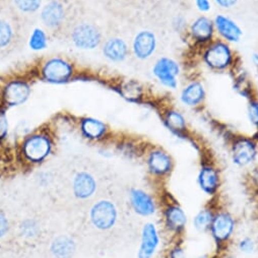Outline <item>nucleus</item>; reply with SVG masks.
<instances>
[{
  "mask_svg": "<svg viewBox=\"0 0 258 258\" xmlns=\"http://www.w3.org/2000/svg\"><path fill=\"white\" fill-rule=\"evenodd\" d=\"M81 129L84 136L90 140H101L105 138L108 132L107 125L94 118H86L82 121Z\"/></svg>",
  "mask_w": 258,
  "mask_h": 258,
  "instance_id": "obj_26",
  "label": "nucleus"
},
{
  "mask_svg": "<svg viewBox=\"0 0 258 258\" xmlns=\"http://www.w3.org/2000/svg\"><path fill=\"white\" fill-rule=\"evenodd\" d=\"M153 74L163 86L173 90L177 88V77L180 74V68L175 60L168 57L160 58L155 63Z\"/></svg>",
  "mask_w": 258,
  "mask_h": 258,
  "instance_id": "obj_11",
  "label": "nucleus"
},
{
  "mask_svg": "<svg viewBox=\"0 0 258 258\" xmlns=\"http://www.w3.org/2000/svg\"><path fill=\"white\" fill-rule=\"evenodd\" d=\"M141 2H145V0H141Z\"/></svg>",
  "mask_w": 258,
  "mask_h": 258,
  "instance_id": "obj_38",
  "label": "nucleus"
},
{
  "mask_svg": "<svg viewBox=\"0 0 258 258\" xmlns=\"http://www.w3.org/2000/svg\"><path fill=\"white\" fill-rule=\"evenodd\" d=\"M8 118L5 111L0 110V140H3L8 134Z\"/></svg>",
  "mask_w": 258,
  "mask_h": 258,
  "instance_id": "obj_31",
  "label": "nucleus"
},
{
  "mask_svg": "<svg viewBox=\"0 0 258 258\" xmlns=\"http://www.w3.org/2000/svg\"><path fill=\"white\" fill-rule=\"evenodd\" d=\"M197 8L202 13H208L211 11L210 0H195Z\"/></svg>",
  "mask_w": 258,
  "mask_h": 258,
  "instance_id": "obj_34",
  "label": "nucleus"
},
{
  "mask_svg": "<svg viewBox=\"0 0 258 258\" xmlns=\"http://www.w3.org/2000/svg\"><path fill=\"white\" fill-rule=\"evenodd\" d=\"M117 218V209L110 201H100L91 211V221L99 230H110L116 224Z\"/></svg>",
  "mask_w": 258,
  "mask_h": 258,
  "instance_id": "obj_10",
  "label": "nucleus"
},
{
  "mask_svg": "<svg viewBox=\"0 0 258 258\" xmlns=\"http://www.w3.org/2000/svg\"><path fill=\"white\" fill-rule=\"evenodd\" d=\"M30 93V86L26 82L11 81L4 89L3 98L8 106H18L27 101Z\"/></svg>",
  "mask_w": 258,
  "mask_h": 258,
  "instance_id": "obj_19",
  "label": "nucleus"
},
{
  "mask_svg": "<svg viewBox=\"0 0 258 258\" xmlns=\"http://www.w3.org/2000/svg\"><path fill=\"white\" fill-rule=\"evenodd\" d=\"M187 215L185 211L176 203H170L164 211V223L166 229L172 234L181 235L187 226Z\"/></svg>",
  "mask_w": 258,
  "mask_h": 258,
  "instance_id": "obj_15",
  "label": "nucleus"
},
{
  "mask_svg": "<svg viewBox=\"0 0 258 258\" xmlns=\"http://www.w3.org/2000/svg\"><path fill=\"white\" fill-rule=\"evenodd\" d=\"M205 98L206 90L203 84L200 82H192L183 89L180 100L185 106L197 107L205 101Z\"/></svg>",
  "mask_w": 258,
  "mask_h": 258,
  "instance_id": "obj_23",
  "label": "nucleus"
},
{
  "mask_svg": "<svg viewBox=\"0 0 258 258\" xmlns=\"http://www.w3.org/2000/svg\"><path fill=\"white\" fill-rule=\"evenodd\" d=\"M198 183L201 190L209 197H215L221 186L219 170L211 164H205L200 169Z\"/></svg>",
  "mask_w": 258,
  "mask_h": 258,
  "instance_id": "obj_16",
  "label": "nucleus"
},
{
  "mask_svg": "<svg viewBox=\"0 0 258 258\" xmlns=\"http://www.w3.org/2000/svg\"><path fill=\"white\" fill-rule=\"evenodd\" d=\"M26 26L8 7L0 9V59L11 56L22 47Z\"/></svg>",
  "mask_w": 258,
  "mask_h": 258,
  "instance_id": "obj_2",
  "label": "nucleus"
},
{
  "mask_svg": "<svg viewBox=\"0 0 258 258\" xmlns=\"http://www.w3.org/2000/svg\"><path fill=\"white\" fill-rule=\"evenodd\" d=\"M215 30L227 42H239L243 36L241 28L230 18L224 15H218L214 21Z\"/></svg>",
  "mask_w": 258,
  "mask_h": 258,
  "instance_id": "obj_20",
  "label": "nucleus"
},
{
  "mask_svg": "<svg viewBox=\"0 0 258 258\" xmlns=\"http://www.w3.org/2000/svg\"><path fill=\"white\" fill-rule=\"evenodd\" d=\"M215 33L214 22L208 17H200L190 26L192 39L198 43H208L212 41Z\"/></svg>",
  "mask_w": 258,
  "mask_h": 258,
  "instance_id": "obj_21",
  "label": "nucleus"
},
{
  "mask_svg": "<svg viewBox=\"0 0 258 258\" xmlns=\"http://www.w3.org/2000/svg\"><path fill=\"white\" fill-rule=\"evenodd\" d=\"M164 124L178 138H186L187 123L184 116L177 110L170 109L164 114Z\"/></svg>",
  "mask_w": 258,
  "mask_h": 258,
  "instance_id": "obj_24",
  "label": "nucleus"
},
{
  "mask_svg": "<svg viewBox=\"0 0 258 258\" xmlns=\"http://www.w3.org/2000/svg\"><path fill=\"white\" fill-rule=\"evenodd\" d=\"M248 118L249 121L258 128V101L250 100L248 104Z\"/></svg>",
  "mask_w": 258,
  "mask_h": 258,
  "instance_id": "obj_30",
  "label": "nucleus"
},
{
  "mask_svg": "<svg viewBox=\"0 0 258 258\" xmlns=\"http://www.w3.org/2000/svg\"><path fill=\"white\" fill-rule=\"evenodd\" d=\"M215 2L222 9H232L238 4L239 0H215Z\"/></svg>",
  "mask_w": 258,
  "mask_h": 258,
  "instance_id": "obj_35",
  "label": "nucleus"
},
{
  "mask_svg": "<svg viewBox=\"0 0 258 258\" xmlns=\"http://www.w3.org/2000/svg\"><path fill=\"white\" fill-rule=\"evenodd\" d=\"M21 232H22L23 236H25L27 238H33L38 234L39 228H38V225L36 224V222L28 220L22 224Z\"/></svg>",
  "mask_w": 258,
  "mask_h": 258,
  "instance_id": "obj_28",
  "label": "nucleus"
},
{
  "mask_svg": "<svg viewBox=\"0 0 258 258\" xmlns=\"http://www.w3.org/2000/svg\"><path fill=\"white\" fill-rule=\"evenodd\" d=\"M158 47V39L156 34L149 29L140 30L134 36L129 48L131 55L138 61H146L150 59L156 52Z\"/></svg>",
  "mask_w": 258,
  "mask_h": 258,
  "instance_id": "obj_6",
  "label": "nucleus"
},
{
  "mask_svg": "<svg viewBox=\"0 0 258 258\" xmlns=\"http://www.w3.org/2000/svg\"><path fill=\"white\" fill-rule=\"evenodd\" d=\"M236 229V220L227 211L216 212L210 227L211 235L218 246H223L229 242Z\"/></svg>",
  "mask_w": 258,
  "mask_h": 258,
  "instance_id": "obj_7",
  "label": "nucleus"
},
{
  "mask_svg": "<svg viewBox=\"0 0 258 258\" xmlns=\"http://www.w3.org/2000/svg\"><path fill=\"white\" fill-rule=\"evenodd\" d=\"M9 231V221L4 214L0 213V238L4 237Z\"/></svg>",
  "mask_w": 258,
  "mask_h": 258,
  "instance_id": "obj_33",
  "label": "nucleus"
},
{
  "mask_svg": "<svg viewBox=\"0 0 258 258\" xmlns=\"http://www.w3.org/2000/svg\"><path fill=\"white\" fill-rule=\"evenodd\" d=\"M100 48L105 58L116 63L123 62L131 55L129 44L118 35H104Z\"/></svg>",
  "mask_w": 258,
  "mask_h": 258,
  "instance_id": "obj_9",
  "label": "nucleus"
},
{
  "mask_svg": "<svg viewBox=\"0 0 258 258\" xmlns=\"http://www.w3.org/2000/svg\"><path fill=\"white\" fill-rule=\"evenodd\" d=\"M43 0H7L8 9L25 25L33 23L40 15Z\"/></svg>",
  "mask_w": 258,
  "mask_h": 258,
  "instance_id": "obj_12",
  "label": "nucleus"
},
{
  "mask_svg": "<svg viewBox=\"0 0 258 258\" xmlns=\"http://www.w3.org/2000/svg\"><path fill=\"white\" fill-rule=\"evenodd\" d=\"M233 52L231 47L223 41L212 43L204 53V61L207 66L218 72L227 70L233 62Z\"/></svg>",
  "mask_w": 258,
  "mask_h": 258,
  "instance_id": "obj_5",
  "label": "nucleus"
},
{
  "mask_svg": "<svg viewBox=\"0 0 258 258\" xmlns=\"http://www.w3.org/2000/svg\"><path fill=\"white\" fill-rule=\"evenodd\" d=\"M73 187L75 196L79 199L85 200L94 195L97 189V182L91 174L82 172L75 177Z\"/></svg>",
  "mask_w": 258,
  "mask_h": 258,
  "instance_id": "obj_22",
  "label": "nucleus"
},
{
  "mask_svg": "<svg viewBox=\"0 0 258 258\" xmlns=\"http://www.w3.org/2000/svg\"><path fill=\"white\" fill-rule=\"evenodd\" d=\"M7 7V0H0V9Z\"/></svg>",
  "mask_w": 258,
  "mask_h": 258,
  "instance_id": "obj_37",
  "label": "nucleus"
},
{
  "mask_svg": "<svg viewBox=\"0 0 258 258\" xmlns=\"http://www.w3.org/2000/svg\"><path fill=\"white\" fill-rule=\"evenodd\" d=\"M104 34L93 21L80 15L72 24L63 39L82 50H93L101 46Z\"/></svg>",
  "mask_w": 258,
  "mask_h": 258,
  "instance_id": "obj_3",
  "label": "nucleus"
},
{
  "mask_svg": "<svg viewBox=\"0 0 258 258\" xmlns=\"http://www.w3.org/2000/svg\"><path fill=\"white\" fill-rule=\"evenodd\" d=\"M52 150V140L46 134H35L28 137L23 144V153L31 162H42Z\"/></svg>",
  "mask_w": 258,
  "mask_h": 258,
  "instance_id": "obj_8",
  "label": "nucleus"
},
{
  "mask_svg": "<svg viewBox=\"0 0 258 258\" xmlns=\"http://www.w3.org/2000/svg\"><path fill=\"white\" fill-rule=\"evenodd\" d=\"M76 249L75 241L67 235L56 237L51 244V252L55 258H73Z\"/></svg>",
  "mask_w": 258,
  "mask_h": 258,
  "instance_id": "obj_25",
  "label": "nucleus"
},
{
  "mask_svg": "<svg viewBox=\"0 0 258 258\" xmlns=\"http://www.w3.org/2000/svg\"><path fill=\"white\" fill-rule=\"evenodd\" d=\"M216 212L213 208L207 207L201 210L192 220V224L195 229L199 232H207L210 230L212 222L214 220Z\"/></svg>",
  "mask_w": 258,
  "mask_h": 258,
  "instance_id": "obj_27",
  "label": "nucleus"
},
{
  "mask_svg": "<svg viewBox=\"0 0 258 258\" xmlns=\"http://www.w3.org/2000/svg\"><path fill=\"white\" fill-rule=\"evenodd\" d=\"M75 74L73 63L61 56L47 58L41 68V77L45 82L60 84L69 82Z\"/></svg>",
  "mask_w": 258,
  "mask_h": 258,
  "instance_id": "obj_4",
  "label": "nucleus"
},
{
  "mask_svg": "<svg viewBox=\"0 0 258 258\" xmlns=\"http://www.w3.org/2000/svg\"><path fill=\"white\" fill-rule=\"evenodd\" d=\"M257 156V146L252 139L239 138L232 146V160L238 167H246L252 164Z\"/></svg>",
  "mask_w": 258,
  "mask_h": 258,
  "instance_id": "obj_13",
  "label": "nucleus"
},
{
  "mask_svg": "<svg viewBox=\"0 0 258 258\" xmlns=\"http://www.w3.org/2000/svg\"><path fill=\"white\" fill-rule=\"evenodd\" d=\"M159 231L154 223H147L142 231L139 258H152L160 245Z\"/></svg>",
  "mask_w": 258,
  "mask_h": 258,
  "instance_id": "obj_17",
  "label": "nucleus"
},
{
  "mask_svg": "<svg viewBox=\"0 0 258 258\" xmlns=\"http://www.w3.org/2000/svg\"><path fill=\"white\" fill-rule=\"evenodd\" d=\"M255 248H256V244H255L254 240L251 239L250 237H245V238L241 239L238 243V249L244 254L253 253Z\"/></svg>",
  "mask_w": 258,
  "mask_h": 258,
  "instance_id": "obj_29",
  "label": "nucleus"
},
{
  "mask_svg": "<svg viewBox=\"0 0 258 258\" xmlns=\"http://www.w3.org/2000/svg\"><path fill=\"white\" fill-rule=\"evenodd\" d=\"M147 164L150 172L160 178L171 174L174 168V161L170 154L162 149H154L149 153Z\"/></svg>",
  "mask_w": 258,
  "mask_h": 258,
  "instance_id": "obj_14",
  "label": "nucleus"
},
{
  "mask_svg": "<svg viewBox=\"0 0 258 258\" xmlns=\"http://www.w3.org/2000/svg\"><path fill=\"white\" fill-rule=\"evenodd\" d=\"M164 258H169V257H164Z\"/></svg>",
  "mask_w": 258,
  "mask_h": 258,
  "instance_id": "obj_39",
  "label": "nucleus"
},
{
  "mask_svg": "<svg viewBox=\"0 0 258 258\" xmlns=\"http://www.w3.org/2000/svg\"><path fill=\"white\" fill-rule=\"evenodd\" d=\"M129 200L135 212L140 216L151 217L156 213L157 206L154 198L142 189H132L129 192Z\"/></svg>",
  "mask_w": 258,
  "mask_h": 258,
  "instance_id": "obj_18",
  "label": "nucleus"
},
{
  "mask_svg": "<svg viewBox=\"0 0 258 258\" xmlns=\"http://www.w3.org/2000/svg\"><path fill=\"white\" fill-rule=\"evenodd\" d=\"M252 62L254 63V66L257 68L258 70V53H254L252 55Z\"/></svg>",
  "mask_w": 258,
  "mask_h": 258,
  "instance_id": "obj_36",
  "label": "nucleus"
},
{
  "mask_svg": "<svg viewBox=\"0 0 258 258\" xmlns=\"http://www.w3.org/2000/svg\"><path fill=\"white\" fill-rule=\"evenodd\" d=\"M80 15L76 0H49L42 7L39 16L44 29L51 37L63 39Z\"/></svg>",
  "mask_w": 258,
  "mask_h": 258,
  "instance_id": "obj_1",
  "label": "nucleus"
},
{
  "mask_svg": "<svg viewBox=\"0 0 258 258\" xmlns=\"http://www.w3.org/2000/svg\"><path fill=\"white\" fill-rule=\"evenodd\" d=\"M169 258H187V254L185 250L180 245H175L172 247L168 254Z\"/></svg>",
  "mask_w": 258,
  "mask_h": 258,
  "instance_id": "obj_32",
  "label": "nucleus"
}]
</instances>
